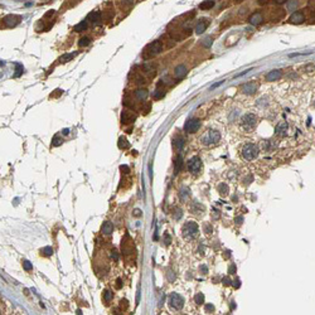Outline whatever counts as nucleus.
<instances>
[{
    "instance_id": "42",
    "label": "nucleus",
    "mask_w": 315,
    "mask_h": 315,
    "mask_svg": "<svg viewBox=\"0 0 315 315\" xmlns=\"http://www.w3.org/2000/svg\"><path fill=\"white\" fill-rule=\"evenodd\" d=\"M204 309L207 310V311H214V306L212 304H207V305H204Z\"/></svg>"
},
{
    "instance_id": "31",
    "label": "nucleus",
    "mask_w": 315,
    "mask_h": 315,
    "mask_svg": "<svg viewBox=\"0 0 315 315\" xmlns=\"http://www.w3.org/2000/svg\"><path fill=\"white\" fill-rule=\"evenodd\" d=\"M62 144H63V139L61 138L59 135H56L53 138V140H52V145H53V146H59V145H62Z\"/></svg>"
},
{
    "instance_id": "36",
    "label": "nucleus",
    "mask_w": 315,
    "mask_h": 315,
    "mask_svg": "<svg viewBox=\"0 0 315 315\" xmlns=\"http://www.w3.org/2000/svg\"><path fill=\"white\" fill-rule=\"evenodd\" d=\"M90 38H88V37H82L81 39H79V42H78V44H79V47H86V45H88L90 44Z\"/></svg>"
},
{
    "instance_id": "37",
    "label": "nucleus",
    "mask_w": 315,
    "mask_h": 315,
    "mask_svg": "<svg viewBox=\"0 0 315 315\" xmlns=\"http://www.w3.org/2000/svg\"><path fill=\"white\" fill-rule=\"evenodd\" d=\"M212 43H213V40H212V38H210V37H207V38H204L203 42H202V44H203L205 48H209V47L212 45Z\"/></svg>"
},
{
    "instance_id": "11",
    "label": "nucleus",
    "mask_w": 315,
    "mask_h": 315,
    "mask_svg": "<svg viewBox=\"0 0 315 315\" xmlns=\"http://www.w3.org/2000/svg\"><path fill=\"white\" fill-rule=\"evenodd\" d=\"M136 120V116L134 115V112H131L130 110H124L121 112V122L122 124H133Z\"/></svg>"
},
{
    "instance_id": "23",
    "label": "nucleus",
    "mask_w": 315,
    "mask_h": 315,
    "mask_svg": "<svg viewBox=\"0 0 315 315\" xmlns=\"http://www.w3.org/2000/svg\"><path fill=\"white\" fill-rule=\"evenodd\" d=\"M112 231H114V226H112L111 222H105L102 226V233L103 234H111Z\"/></svg>"
},
{
    "instance_id": "34",
    "label": "nucleus",
    "mask_w": 315,
    "mask_h": 315,
    "mask_svg": "<svg viewBox=\"0 0 315 315\" xmlns=\"http://www.w3.org/2000/svg\"><path fill=\"white\" fill-rule=\"evenodd\" d=\"M112 298H114V294H112L110 290H106L105 293H103V300H105L106 303H110Z\"/></svg>"
},
{
    "instance_id": "44",
    "label": "nucleus",
    "mask_w": 315,
    "mask_h": 315,
    "mask_svg": "<svg viewBox=\"0 0 315 315\" xmlns=\"http://www.w3.org/2000/svg\"><path fill=\"white\" fill-rule=\"evenodd\" d=\"M203 228L205 229V232L208 233V234H209V233H212V227H210L209 224H204V226H203Z\"/></svg>"
},
{
    "instance_id": "13",
    "label": "nucleus",
    "mask_w": 315,
    "mask_h": 315,
    "mask_svg": "<svg viewBox=\"0 0 315 315\" xmlns=\"http://www.w3.org/2000/svg\"><path fill=\"white\" fill-rule=\"evenodd\" d=\"M286 133H288V124H286L285 121L279 122L275 128V134L277 136H285Z\"/></svg>"
},
{
    "instance_id": "61",
    "label": "nucleus",
    "mask_w": 315,
    "mask_h": 315,
    "mask_svg": "<svg viewBox=\"0 0 315 315\" xmlns=\"http://www.w3.org/2000/svg\"><path fill=\"white\" fill-rule=\"evenodd\" d=\"M311 19H313V20H315V13H313V14H311Z\"/></svg>"
},
{
    "instance_id": "15",
    "label": "nucleus",
    "mask_w": 315,
    "mask_h": 315,
    "mask_svg": "<svg viewBox=\"0 0 315 315\" xmlns=\"http://www.w3.org/2000/svg\"><path fill=\"white\" fill-rule=\"evenodd\" d=\"M141 69H143V73H145L146 74L148 77H154L155 74H156V68L154 67L153 64H149V63H145L143 67H141Z\"/></svg>"
},
{
    "instance_id": "10",
    "label": "nucleus",
    "mask_w": 315,
    "mask_h": 315,
    "mask_svg": "<svg viewBox=\"0 0 315 315\" xmlns=\"http://www.w3.org/2000/svg\"><path fill=\"white\" fill-rule=\"evenodd\" d=\"M304 20H305V15H304V13L300 12V10L294 12L289 18V23H291V24H301Z\"/></svg>"
},
{
    "instance_id": "8",
    "label": "nucleus",
    "mask_w": 315,
    "mask_h": 315,
    "mask_svg": "<svg viewBox=\"0 0 315 315\" xmlns=\"http://www.w3.org/2000/svg\"><path fill=\"white\" fill-rule=\"evenodd\" d=\"M200 128V121L197 120V119H189L185 124H184V130L187 133H195V131H198Z\"/></svg>"
},
{
    "instance_id": "27",
    "label": "nucleus",
    "mask_w": 315,
    "mask_h": 315,
    "mask_svg": "<svg viewBox=\"0 0 315 315\" xmlns=\"http://www.w3.org/2000/svg\"><path fill=\"white\" fill-rule=\"evenodd\" d=\"M218 192H219V194L221 195H228V185L227 184H224V183H222V184H219L218 187Z\"/></svg>"
},
{
    "instance_id": "2",
    "label": "nucleus",
    "mask_w": 315,
    "mask_h": 315,
    "mask_svg": "<svg viewBox=\"0 0 315 315\" xmlns=\"http://www.w3.org/2000/svg\"><path fill=\"white\" fill-rule=\"evenodd\" d=\"M198 236V226L195 222H187L183 226V237L188 241H192Z\"/></svg>"
},
{
    "instance_id": "26",
    "label": "nucleus",
    "mask_w": 315,
    "mask_h": 315,
    "mask_svg": "<svg viewBox=\"0 0 315 315\" xmlns=\"http://www.w3.org/2000/svg\"><path fill=\"white\" fill-rule=\"evenodd\" d=\"M77 56V53H67V54H64L62 56V57L59 58V62L61 63H66V62H69L71 59H73L74 57Z\"/></svg>"
},
{
    "instance_id": "39",
    "label": "nucleus",
    "mask_w": 315,
    "mask_h": 315,
    "mask_svg": "<svg viewBox=\"0 0 315 315\" xmlns=\"http://www.w3.org/2000/svg\"><path fill=\"white\" fill-rule=\"evenodd\" d=\"M23 267H24V270L25 271H30V270H33V265L30 264L29 261H23Z\"/></svg>"
},
{
    "instance_id": "62",
    "label": "nucleus",
    "mask_w": 315,
    "mask_h": 315,
    "mask_svg": "<svg viewBox=\"0 0 315 315\" xmlns=\"http://www.w3.org/2000/svg\"><path fill=\"white\" fill-rule=\"evenodd\" d=\"M241 1H243V0H236V3H241Z\"/></svg>"
},
{
    "instance_id": "28",
    "label": "nucleus",
    "mask_w": 315,
    "mask_h": 315,
    "mask_svg": "<svg viewBox=\"0 0 315 315\" xmlns=\"http://www.w3.org/2000/svg\"><path fill=\"white\" fill-rule=\"evenodd\" d=\"M179 197L182 200H187L189 198V189L188 188H182L180 192H179Z\"/></svg>"
},
{
    "instance_id": "30",
    "label": "nucleus",
    "mask_w": 315,
    "mask_h": 315,
    "mask_svg": "<svg viewBox=\"0 0 315 315\" xmlns=\"http://www.w3.org/2000/svg\"><path fill=\"white\" fill-rule=\"evenodd\" d=\"M204 209V207L202 205V204H199V203H197V202H194V204L192 205V212H195V213H200L202 210Z\"/></svg>"
},
{
    "instance_id": "9",
    "label": "nucleus",
    "mask_w": 315,
    "mask_h": 315,
    "mask_svg": "<svg viewBox=\"0 0 315 315\" xmlns=\"http://www.w3.org/2000/svg\"><path fill=\"white\" fill-rule=\"evenodd\" d=\"M200 168H202V161H200V159L198 156H194V158H192L189 161H188V170H189L190 173H198L200 170Z\"/></svg>"
},
{
    "instance_id": "21",
    "label": "nucleus",
    "mask_w": 315,
    "mask_h": 315,
    "mask_svg": "<svg viewBox=\"0 0 315 315\" xmlns=\"http://www.w3.org/2000/svg\"><path fill=\"white\" fill-rule=\"evenodd\" d=\"M214 6V0H204L199 4V9L200 10H209Z\"/></svg>"
},
{
    "instance_id": "54",
    "label": "nucleus",
    "mask_w": 315,
    "mask_h": 315,
    "mask_svg": "<svg viewBox=\"0 0 315 315\" xmlns=\"http://www.w3.org/2000/svg\"><path fill=\"white\" fill-rule=\"evenodd\" d=\"M223 82H224V81H219L218 83H216V84H212V86H210V90H213V88H216V87H218V86H219V84H222Z\"/></svg>"
},
{
    "instance_id": "52",
    "label": "nucleus",
    "mask_w": 315,
    "mask_h": 315,
    "mask_svg": "<svg viewBox=\"0 0 315 315\" xmlns=\"http://www.w3.org/2000/svg\"><path fill=\"white\" fill-rule=\"evenodd\" d=\"M232 283H233V286H236L237 289L239 288V286H241V283H239V280H238V279H236L234 281H232Z\"/></svg>"
},
{
    "instance_id": "6",
    "label": "nucleus",
    "mask_w": 315,
    "mask_h": 315,
    "mask_svg": "<svg viewBox=\"0 0 315 315\" xmlns=\"http://www.w3.org/2000/svg\"><path fill=\"white\" fill-rule=\"evenodd\" d=\"M169 305H170V308L175 309V310H180L183 308V305H184V299H183L179 294L173 293L170 296H169Z\"/></svg>"
},
{
    "instance_id": "46",
    "label": "nucleus",
    "mask_w": 315,
    "mask_h": 315,
    "mask_svg": "<svg viewBox=\"0 0 315 315\" xmlns=\"http://www.w3.org/2000/svg\"><path fill=\"white\" fill-rule=\"evenodd\" d=\"M228 272H229V274H231V275H232V274H234V272H236V265H233V264H232L231 266H229Z\"/></svg>"
},
{
    "instance_id": "51",
    "label": "nucleus",
    "mask_w": 315,
    "mask_h": 315,
    "mask_svg": "<svg viewBox=\"0 0 315 315\" xmlns=\"http://www.w3.org/2000/svg\"><path fill=\"white\" fill-rule=\"evenodd\" d=\"M116 288L117 289H121L122 288V281H121V279H117L116 280Z\"/></svg>"
},
{
    "instance_id": "4",
    "label": "nucleus",
    "mask_w": 315,
    "mask_h": 315,
    "mask_svg": "<svg viewBox=\"0 0 315 315\" xmlns=\"http://www.w3.org/2000/svg\"><path fill=\"white\" fill-rule=\"evenodd\" d=\"M256 116L253 114H246L244 116L241 117V128L247 131V133H251V131L255 129L256 126Z\"/></svg>"
},
{
    "instance_id": "48",
    "label": "nucleus",
    "mask_w": 315,
    "mask_h": 315,
    "mask_svg": "<svg viewBox=\"0 0 315 315\" xmlns=\"http://www.w3.org/2000/svg\"><path fill=\"white\" fill-rule=\"evenodd\" d=\"M111 256H112V258H114V260H115V261H117V260H119V253H117V251H115V250H114V251H112V253H111Z\"/></svg>"
},
{
    "instance_id": "41",
    "label": "nucleus",
    "mask_w": 315,
    "mask_h": 315,
    "mask_svg": "<svg viewBox=\"0 0 315 315\" xmlns=\"http://www.w3.org/2000/svg\"><path fill=\"white\" fill-rule=\"evenodd\" d=\"M173 217L175 218V219H179V218L182 217V209L178 208V209H177V212H175V214H173Z\"/></svg>"
},
{
    "instance_id": "22",
    "label": "nucleus",
    "mask_w": 315,
    "mask_h": 315,
    "mask_svg": "<svg viewBox=\"0 0 315 315\" xmlns=\"http://www.w3.org/2000/svg\"><path fill=\"white\" fill-rule=\"evenodd\" d=\"M87 27H88V20L87 19H84L82 22H79L77 25H74L73 27V30L74 32H83V30H86L87 29Z\"/></svg>"
},
{
    "instance_id": "40",
    "label": "nucleus",
    "mask_w": 315,
    "mask_h": 315,
    "mask_svg": "<svg viewBox=\"0 0 315 315\" xmlns=\"http://www.w3.org/2000/svg\"><path fill=\"white\" fill-rule=\"evenodd\" d=\"M120 170H121L122 173H125V174H128V173L130 172V168H129L128 165H121V167H120Z\"/></svg>"
},
{
    "instance_id": "1",
    "label": "nucleus",
    "mask_w": 315,
    "mask_h": 315,
    "mask_svg": "<svg viewBox=\"0 0 315 315\" xmlns=\"http://www.w3.org/2000/svg\"><path fill=\"white\" fill-rule=\"evenodd\" d=\"M161 50H163L161 42L160 40H154V42L149 43L146 47H145V49H144L141 56H143L144 59H151L153 57H155L156 54L160 53Z\"/></svg>"
},
{
    "instance_id": "38",
    "label": "nucleus",
    "mask_w": 315,
    "mask_h": 315,
    "mask_svg": "<svg viewBox=\"0 0 315 315\" xmlns=\"http://www.w3.org/2000/svg\"><path fill=\"white\" fill-rule=\"evenodd\" d=\"M23 71H24V68H23V66L19 64V63H17V72L15 74H14V77H19L20 74L23 73Z\"/></svg>"
},
{
    "instance_id": "18",
    "label": "nucleus",
    "mask_w": 315,
    "mask_h": 315,
    "mask_svg": "<svg viewBox=\"0 0 315 315\" xmlns=\"http://www.w3.org/2000/svg\"><path fill=\"white\" fill-rule=\"evenodd\" d=\"M174 74H175V77H177L178 79H182V78L187 74V68H185V66H184V64L177 66L175 69H174Z\"/></svg>"
},
{
    "instance_id": "25",
    "label": "nucleus",
    "mask_w": 315,
    "mask_h": 315,
    "mask_svg": "<svg viewBox=\"0 0 315 315\" xmlns=\"http://www.w3.org/2000/svg\"><path fill=\"white\" fill-rule=\"evenodd\" d=\"M185 140L182 138V136H178L177 139H174V146H175L178 150H182V148L184 146Z\"/></svg>"
},
{
    "instance_id": "5",
    "label": "nucleus",
    "mask_w": 315,
    "mask_h": 315,
    "mask_svg": "<svg viewBox=\"0 0 315 315\" xmlns=\"http://www.w3.org/2000/svg\"><path fill=\"white\" fill-rule=\"evenodd\" d=\"M221 139V134L216 130H208L207 133L202 136V144L204 145H212L218 143Z\"/></svg>"
},
{
    "instance_id": "50",
    "label": "nucleus",
    "mask_w": 315,
    "mask_h": 315,
    "mask_svg": "<svg viewBox=\"0 0 315 315\" xmlns=\"http://www.w3.org/2000/svg\"><path fill=\"white\" fill-rule=\"evenodd\" d=\"M134 216H135V217H140V216H141V210H140L139 208L134 209Z\"/></svg>"
},
{
    "instance_id": "3",
    "label": "nucleus",
    "mask_w": 315,
    "mask_h": 315,
    "mask_svg": "<svg viewBox=\"0 0 315 315\" xmlns=\"http://www.w3.org/2000/svg\"><path fill=\"white\" fill-rule=\"evenodd\" d=\"M257 154H258L257 146L255 144H251V143L244 144L242 150H241V155L244 160H253V159L257 156Z\"/></svg>"
},
{
    "instance_id": "60",
    "label": "nucleus",
    "mask_w": 315,
    "mask_h": 315,
    "mask_svg": "<svg viewBox=\"0 0 315 315\" xmlns=\"http://www.w3.org/2000/svg\"><path fill=\"white\" fill-rule=\"evenodd\" d=\"M69 133V130L68 129H64V130H62V134H64V135H67Z\"/></svg>"
},
{
    "instance_id": "59",
    "label": "nucleus",
    "mask_w": 315,
    "mask_h": 315,
    "mask_svg": "<svg viewBox=\"0 0 315 315\" xmlns=\"http://www.w3.org/2000/svg\"><path fill=\"white\" fill-rule=\"evenodd\" d=\"M223 256H224L226 258H228L229 256H231V252H229V251H226V255H223Z\"/></svg>"
},
{
    "instance_id": "7",
    "label": "nucleus",
    "mask_w": 315,
    "mask_h": 315,
    "mask_svg": "<svg viewBox=\"0 0 315 315\" xmlns=\"http://www.w3.org/2000/svg\"><path fill=\"white\" fill-rule=\"evenodd\" d=\"M20 22H22V17H20V15H15V14H9V15H6V17H4V18H3L4 25L8 27V28L17 27Z\"/></svg>"
},
{
    "instance_id": "45",
    "label": "nucleus",
    "mask_w": 315,
    "mask_h": 315,
    "mask_svg": "<svg viewBox=\"0 0 315 315\" xmlns=\"http://www.w3.org/2000/svg\"><path fill=\"white\" fill-rule=\"evenodd\" d=\"M136 83L138 84H144L145 83V78L144 77H136Z\"/></svg>"
},
{
    "instance_id": "58",
    "label": "nucleus",
    "mask_w": 315,
    "mask_h": 315,
    "mask_svg": "<svg viewBox=\"0 0 315 315\" xmlns=\"http://www.w3.org/2000/svg\"><path fill=\"white\" fill-rule=\"evenodd\" d=\"M274 1H275L276 4H284V3L288 1V0H274Z\"/></svg>"
},
{
    "instance_id": "55",
    "label": "nucleus",
    "mask_w": 315,
    "mask_h": 315,
    "mask_svg": "<svg viewBox=\"0 0 315 315\" xmlns=\"http://www.w3.org/2000/svg\"><path fill=\"white\" fill-rule=\"evenodd\" d=\"M296 5H298V1H295V0H294V1H291V3L289 4V9H291L293 6H295V8H296Z\"/></svg>"
},
{
    "instance_id": "57",
    "label": "nucleus",
    "mask_w": 315,
    "mask_h": 315,
    "mask_svg": "<svg viewBox=\"0 0 315 315\" xmlns=\"http://www.w3.org/2000/svg\"><path fill=\"white\" fill-rule=\"evenodd\" d=\"M242 221H243V218H242V217H237V218H236V223L241 224V223H242Z\"/></svg>"
},
{
    "instance_id": "19",
    "label": "nucleus",
    "mask_w": 315,
    "mask_h": 315,
    "mask_svg": "<svg viewBox=\"0 0 315 315\" xmlns=\"http://www.w3.org/2000/svg\"><path fill=\"white\" fill-rule=\"evenodd\" d=\"M281 77V71L280 69H274V71H271L266 74V81H277Z\"/></svg>"
},
{
    "instance_id": "17",
    "label": "nucleus",
    "mask_w": 315,
    "mask_h": 315,
    "mask_svg": "<svg viewBox=\"0 0 315 315\" xmlns=\"http://www.w3.org/2000/svg\"><path fill=\"white\" fill-rule=\"evenodd\" d=\"M262 20H264V17H262L261 13H253L252 15L248 18V22H250V24H252V25L261 24Z\"/></svg>"
},
{
    "instance_id": "16",
    "label": "nucleus",
    "mask_w": 315,
    "mask_h": 315,
    "mask_svg": "<svg viewBox=\"0 0 315 315\" xmlns=\"http://www.w3.org/2000/svg\"><path fill=\"white\" fill-rule=\"evenodd\" d=\"M86 19L90 20L91 23H93V24H97V23H100V20H101V12L100 10H93V12H91L87 15Z\"/></svg>"
},
{
    "instance_id": "29",
    "label": "nucleus",
    "mask_w": 315,
    "mask_h": 315,
    "mask_svg": "<svg viewBox=\"0 0 315 315\" xmlns=\"http://www.w3.org/2000/svg\"><path fill=\"white\" fill-rule=\"evenodd\" d=\"M119 148L120 149H129L130 148V143L125 138H122L121 136V138L119 139Z\"/></svg>"
},
{
    "instance_id": "20",
    "label": "nucleus",
    "mask_w": 315,
    "mask_h": 315,
    "mask_svg": "<svg viewBox=\"0 0 315 315\" xmlns=\"http://www.w3.org/2000/svg\"><path fill=\"white\" fill-rule=\"evenodd\" d=\"M148 95H149V92H148V90H145V88H139L138 91H135V97L138 98L139 101H144L145 98L148 97Z\"/></svg>"
},
{
    "instance_id": "24",
    "label": "nucleus",
    "mask_w": 315,
    "mask_h": 315,
    "mask_svg": "<svg viewBox=\"0 0 315 315\" xmlns=\"http://www.w3.org/2000/svg\"><path fill=\"white\" fill-rule=\"evenodd\" d=\"M183 165V158H182V155H178L177 159H175V161H174V173H179L180 170V168Z\"/></svg>"
},
{
    "instance_id": "35",
    "label": "nucleus",
    "mask_w": 315,
    "mask_h": 315,
    "mask_svg": "<svg viewBox=\"0 0 315 315\" xmlns=\"http://www.w3.org/2000/svg\"><path fill=\"white\" fill-rule=\"evenodd\" d=\"M194 301L197 303V304H203L204 303V295L202 294V293H198V294H195V296H194Z\"/></svg>"
},
{
    "instance_id": "33",
    "label": "nucleus",
    "mask_w": 315,
    "mask_h": 315,
    "mask_svg": "<svg viewBox=\"0 0 315 315\" xmlns=\"http://www.w3.org/2000/svg\"><path fill=\"white\" fill-rule=\"evenodd\" d=\"M164 95H165V91H164V88L161 90V88H160V83H159L158 84V88H156V92L154 93V97L155 98H161Z\"/></svg>"
},
{
    "instance_id": "47",
    "label": "nucleus",
    "mask_w": 315,
    "mask_h": 315,
    "mask_svg": "<svg viewBox=\"0 0 315 315\" xmlns=\"http://www.w3.org/2000/svg\"><path fill=\"white\" fill-rule=\"evenodd\" d=\"M222 283H223V285H226V286H228V285H231V283L232 281L228 279V277H224V279L222 280Z\"/></svg>"
},
{
    "instance_id": "14",
    "label": "nucleus",
    "mask_w": 315,
    "mask_h": 315,
    "mask_svg": "<svg viewBox=\"0 0 315 315\" xmlns=\"http://www.w3.org/2000/svg\"><path fill=\"white\" fill-rule=\"evenodd\" d=\"M208 25H209V20L208 19H202L200 22L197 23L194 30H195L197 34H202V33H204V30L208 28Z\"/></svg>"
},
{
    "instance_id": "56",
    "label": "nucleus",
    "mask_w": 315,
    "mask_h": 315,
    "mask_svg": "<svg viewBox=\"0 0 315 315\" xmlns=\"http://www.w3.org/2000/svg\"><path fill=\"white\" fill-rule=\"evenodd\" d=\"M269 1L270 0H258V4H260V5H265V4H267Z\"/></svg>"
},
{
    "instance_id": "32",
    "label": "nucleus",
    "mask_w": 315,
    "mask_h": 315,
    "mask_svg": "<svg viewBox=\"0 0 315 315\" xmlns=\"http://www.w3.org/2000/svg\"><path fill=\"white\" fill-rule=\"evenodd\" d=\"M40 252H42V255H43V256H52L54 251H53V248H52V247L47 246V247H44V248H42Z\"/></svg>"
},
{
    "instance_id": "53",
    "label": "nucleus",
    "mask_w": 315,
    "mask_h": 315,
    "mask_svg": "<svg viewBox=\"0 0 315 315\" xmlns=\"http://www.w3.org/2000/svg\"><path fill=\"white\" fill-rule=\"evenodd\" d=\"M121 308H128V300H121Z\"/></svg>"
},
{
    "instance_id": "43",
    "label": "nucleus",
    "mask_w": 315,
    "mask_h": 315,
    "mask_svg": "<svg viewBox=\"0 0 315 315\" xmlns=\"http://www.w3.org/2000/svg\"><path fill=\"white\" fill-rule=\"evenodd\" d=\"M199 270H200V274H207V272H208V267H207L205 265H202L200 267H199Z\"/></svg>"
},
{
    "instance_id": "49",
    "label": "nucleus",
    "mask_w": 315,
    "mask_h": 315,
    "mask_svg": "<svg viewBox=\"0 0 315 315\" xmlns=\"http://www.w3.org/2000/svg\"><path fill=\"white\" fill-rule=\"evenodd\" d=\"M164 237H165V244H169L172 242V239H170V236H169L168 233H164Z\"/></svg>"
},
{
    "instance_id": "12",
    "label": "nucleus",
    "mask_w": 315,
    "mask_h": 315,
    "mask_svg": "<svg viewBox=\"0 0 315 315\" xmlns=\"http://www.w3.org/2000/svg\"><path fill=\"white\" fill-rule=\"evenodd\" d=\"M257 91V84L255 82H248L242 86V92L246 95H253Z\"/></svg>"
}]
</instances>
